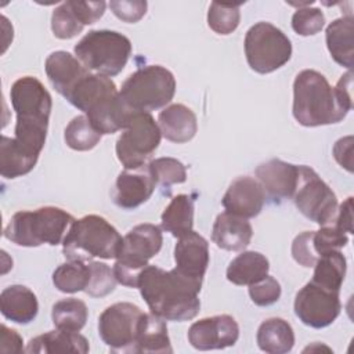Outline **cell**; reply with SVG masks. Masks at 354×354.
I'll use <instances>...</instances> for the list:
<instances>
[{"instance_id":"6da1fadb","label":"cell","mask_w":354,"mask_h":354,"mask_svg":"<svg viewBox=\"0 0 354 354\" xmlns=\"http://www.w3.org/2000/svg\"><path fill=\"white\" fill-rule=\"evenodd\" d=\"M137 288L151 313L165 321H188L199 313L202 285L183 277L176 268L166 271L148 264L140 274Z\"/></svg>"},{"instance_id":"7a4b0ae2","label":"cell","mask_w":354,"mask_h":354,"mask_svg":"<svg viewBox=\"0 0 354 354\" xmlns=\"http://www.w3.org/2000/svg\"><path fill=\"white\" fill-rule=\"evenodd\" d=\"M10 98L17 113L14 140L29 152L40 155L53 108L50 93L39 79L24 76L12 83Z\"/></svg>"},{"instance_id":"3957f363","label":"cell","mask_w":354,"mask_h":354,"mask_svg":"<svg viewBox=\"0 0 354 354\" xmlns=\"http://www.w3.org/2000/svg\"><path fill=\"white\" fill-rule=\"evenodd\" d=\"M292 112L306 127L339 123L348 113L339 104L326 77L314 69H304L295 77Z\"/></svg>"},{"instance_id":"277c9868","label":"cell","mask_w":354,"mask_h":354,"mask_svg":"<svg viewBox=\"0 0 354 354\" xmlns=\"http://www.w3.org/2000/svg\"><path fill=\"white\" fill-rule=\"evenodd\" d=\"M118 230L98 214L75 220L64 241L62 253L68 260L91 261L93 259H116L122 246Z\"/></svg>"},{"instance_id":"5b68a950","label":"cell","mask_w":354,"mask_h":354,"mask_svg":"<svg viewBox=\"0 0 354 354\" xmlns=\"http://www.w3.org/2000/svg\"><path fill=\"white\" fill-rule=\"evenodd\" d=\"M75 221L66 210L44 206L36 210L17 212L4 228V236L18 246L36 248L44 243H61Z\"/></svg>"},{"instance_id":"8992f818","label":"cell","mask_w":354,"mask_h":354,"mask_svg":"<svg viewBox=\"0 0 354 354\" xmlns=\"http://www.w3.org/2000/svg\"><path fill=\"white\" fill-rule=\"evenodd\" d=\"M75 55L90 72L111 77L126 66L131 55V41L116 30H90L76 43Z\"/></svg>"},{"instance_id":"52a82bcc","label":"cell","mask_w":354,"mask_h":354,"mask_svg":"<svg viewBox=\"0 0 354 354\" xmlns=\"http://www.w3.org/2000/svg\"><path fill=\"white\" fill-rule=\"evenodd\" d=\"M176 79L160 65H147L131 73L119 91L131 112H151L166 106L174 97Z\"/></svg>"},{"instance_id":"ba28073f","label":"cell","mask_w":354,"mask_h":354,"mask_svg":"<svg viewBox=\"0 0 354 354\" xmlns=\"http://www.w3.org/2000/svg\"><path fill=\"white\" fill-rule=\"evenodd\" d=\"M163 236L158 225L144 223L133 227L122 239V246L113 264V274L119 283L137 288L141 271L162 248Z\"/></svg>"},{"instance_id":"9c48e42d","label":"cell","mask_w":354,"mask_h":354,"mask_svg":"<svg viewBox=\"0 0 354 354\" xmlns=\"http://www.w3.org/2000/svg\"><path fill=\"white\" fill-rule=\"evenodd\" d=\"M245 55L249 66L261 75L283 66L292 57L289 37L270 22H257L245 36Z\"/></svg>"},{"instance_id":"30bf717a","label":"cell","mask_w":354,"mask_h":354,"mask_svg":"<svg viewBox=\"0 0 354 354\" xmlns=\"http://www.w3.org/2000/svg\"><path fill=\"white\" fill-rule=\"evenodd\" d=\"M162 133L148 112H134L116 141V156L124 169H136L152 156L160 144Z\"/></svg>"},{"instance_id":"8fae6325","label":"cell","mask_w":354,"mask_h":354,"mask_svg":"<svg viewBox=\"0 0 354 354\" xmlns=\"http://www.w3.org/2000/svg\"><path fill=\"white\" fill-rule=\"evenodd\" d=\"M292 199L297 210L318 225L332 223L339 206L332 188L306 165H300L299 184Z\"/></svg>"},{"instance_id":"7c38bea8","label":"cell","mask_w":354,"mask_h":354,"mask_svg":"<svg viewBox=\"0 0 354 354\" xmlns=\"http://www.w3.org/2000/svg\"><path fill=\"white\" fill-rule=\"evenodd\" d=\"M144 311L129 301L106 307L98 318V335L115 353H136V340Z\"/></svg>"},{"instance_id":"4fadbf2b","label":"cell","mask_w":354,"mask_h":354,"mask_svg":"<svg viewBox=\"0 0 354 354\" xmlns=\"http://www.w3.org/2000/svg\"><path fill=\"white\" fill-rule=\"evenodd\" d=\"M295 314L307 326L321 329L329 326L340 314L339 292L307 282L295 297Z\"/></svg>"},{"instance_id":"5bb4252c","label":"cell","mask_w":354,"mask_h":354,"mask_svg":"<svg viewBox=\"0 0 354 354\" xmlns=\"http://www.w3.org/2000/svg\"><path fill=\"white\" fill-rule=\"evenodd\" d=\"M188 342L196 350H218L231 347L239 337V326L228 314L206 317L188 329Z\"/></svg>"},{"instance_id":"9a60e30c","label":"cell","mask_w":354,"mask_h":354,"mask_svg":"<svg viewBox=\"0 0 354 354\" xmlns=\"http://www.w3.org/2000/svg\"><path fill=\"white\" fill-rule=\"evenodd\" d=\"M156 181L148 165L124 169L119 173L112 191V199L122 209H136L145 203L155 191Z\"/></svg>"},{"instance_id":"2e32d148","label":"cell","mask_w":354,"mask_h":354,"mask_svg":"<svg viewBox=\"0 0 354 354\" xmlns=\"http://www.w3.org/2000/svg\"><path fill=\"white\" fill-rule=\"evenodd\" d=\"M209 260V243L202 235L192 230L178 238L174 248V268L183 277L202 285Z\"/></svg>"},{"instance_id":"e0dca14e","label":"cell","mask_w":354,"mask_h":354,"mask_svg":"<svg viewBox=\"0 0 354 354\" xmlns=\"http://www.w3.org/2000/svg\"><path fill=\"white\" fill-rule=\"evenodd\" d=\"M257 181L261 184L266 195L274 201L290 199L299 184L300 165L270 159L256 167Z\"/></svg>"},{"instance_id":"ac0fdd59","label":"cell","mask_w":354,"mask_h":354,"mask_svg":"<svg viewBox=\"0 0 354 354\" xmlns=\"http://www.w3.org/2000/svg\"><path fill=\"white\" fill-rule=\"evenodd\" d=\"M266 196L261 184L256 178L242 176L230 184L221 203L225 212L243 218H252L263 210Z\"/></svg>"},{"instance_id":"d6986e66","label":"cell","mask_w":354,"mask_h":354,"mask_svg":"<svg viewBox=\"0 0 354 354\" xmlns=\"http://www.w3.org/2000/svg\"><path fill=\"white\" fill-rule=\"evenodd\" d=\"M44 69L51 86L65 100H68L79 82L90 73L76 57L62 50L54 51L46 58Z\"/></svg>"},{"instance_id":"ffe728a7","label":"cell","mask_w":354,"mask_h":354,"mask_svg":"<svg viewBox=\"0 0 354 354\" xmlns=\"http://www.w3.org/2000/svg\"><path fill=\"white\" fill-rule=\"evenodd\" d=\"M252 236L253 228L248 218L228 212L220 213L212 228V241L216 246L230 252L243 250L250 243Z\"/></svg>"},{"instance_id":"44dd1931","label":"cell","mask_w":354,"mask_h":354,"mask_svg":"<svg viewBox=\"0 0 354 354\" xmlns=\"http://www.w3.org/2000/svg\"><path fill=\"white\" fill-rule=\"evenodd\" d=\"M162 136L176 144L188 142L198 131L196 115L184 104H171L158 115Z\"/></svg>"},{"instance_id":"7402d4cb","label":"cell","mask_w":354,"mask_h":354,"mask_svg":"<svg viewBox=\"0 0 354 354\" xmlns=\"http://www.w3.org/2000/svg\"><path fill=\"white\" fill-rule=\"evenodd\" d=\"M0 310L4 318L19 325H26L37 315V297L24 285H11L3 289L0 295Z\"/></svg>"},{"instance_id":"603a6c76","label":"cell","mask_w":354,"mask_h":354,"mask_svg":"<svg viewBox=\"0 0 354 354\" xmlns=\"http://www.w3.org/2000/svg\"><path fill=\"white\" fill-rule=\"evenodd\" d=\"M354 18L351 14L332 21L325 32L326 47L336 64L351 71L354 58Z\"/></svg>"},{"instance_id":"cb8c5ba5","label":"cell","mask_w":354,"mask_h":354,"mask_svg":"<svg viewBox=\"0 0 354 354\" xmlns=\"http://www.w3.org/2000/svg\"><path fill=\"white\" fill-rule=\"evenodd\" d=\"M118 93L119 91L116 88V84L111 80V77L90 72L79 82V84L75 87L66 101L79 111L87 113L100 102Z\"/></svg>"},{"instance_id":"d4e9b609","label":"cell","mask_w":354,"mask_h":354,"mask_svg":"<svg viewBox=\"0 0 354 354\" xmlns=\"http://www.w3.org/2000/svg\"><path fill=\"white\" fill-rule=\"evenodd\" d=\"M90 346L87 339L79 332L55 329L39 335L29 340L25 351L37 354H54V353H88Z\"/></svg>"},{"instance_id":"484cf974","label":"cell","mask_w":354,"mask_h":354,"mask_svg":"<svg viewBox=\"0 0 354 354\" xmlns=\"http://www.w3.org/2000/svg\"><path fill=\"white\" fill-rule=\"evenodd\" d=\"M257 346L268 354H285L295 346V332L283 318H268L261 322L256 335Z\"/></svg>"},{"instance_id":"4316f807","label":"cell","mask_w":354,"mask_h":354,"mask_svg":"<svg viewBox=\"0 0 354 354\" xmlns=\"http://www.w3.org/2000/svg\"><path fill=\"white\" fill-rule=\"evenodd\" d=\"M268 259L260 252L248 250L238 254L227 268V279L234 285H252L268 275Z\"/></svg>"},{"instance_id":"83f0119b","label":"cell","mask_w":354,"mask_h":354,"mask_svg":"<svg viewBox=\"0 0 354 354\" xmlns=\"http://www.w3.org/2000/svg\"><path fill=\"white\" fill-rule=\"evenodd\" d=\"M136 353H173L163 318L152 313L142 314L136 340Z\"/></svg>"},{"instance_id":"f1b7e54d","label":"cell","mask_w":354,"mask_h":354,"mask_svg":"<svg viewBox=\"0 0 354 354\" xmlns=\"http://www.w3.org/2000/svg\"><path fill=\"white\" fill-rule=\"evenodd\" d=\"M39 155L21 147L14 137L1 136L0 141V173L4 178H17L28 174L37 163Z\"/></svg>"},{"instance_id":"f546056e","label":"cell","mask_w":354,"mask_h":354,"mask_svg":"<svg viewBox=\"0 0 354 354\" xmlns=\"http://www.w3.org/2000/svg\"><path fill=\"white\" fill-rule=\"evenodd\" d=\"M160 221L162 228L176 238L191 232L194 227V199L185 194L173 196L165 207Z\"/></svg>"},{"instance_id":"4dcf8cb0","label":"cell","mask_w":354,"mask_h":354,"mask_svg":"<svg viewBox=\"0 0 354 354\" xmlns=\"http://www.w3.org/2000/svg\"><path fill=\"white\" fill-rule=\"evenodd\" d=\"M347 261L340 250L319 254L314 264V274L311 282L333 290L340 292L342 283L346 277Z\"/></svg>"},{"instance_id":"1f68e13d","label":"cell","mask_w":354,"mask_h":354,"mask_svg":"<svg viewBox=\"0 0 354 354\" xmlns=\"http://www.w3.org/2000/svg\"><path fill=\"white\" fill-rule=\"evenodd\" d=\"M87 306L84 301L66 297L54 303L51 310V319L57 329L79 332L87 321Z\"/></svg>"},{"instance_id":"d6a6232c","label":"cell","mask_w":354,"mask_h":354,"mask_svg":"<svg viewBox=\"0 0 354 354\" xmlns=\"http://www.w3.org/2000/svg\"><path fill=\"white\" fill-rule=\"evenodd\" d=\"M90 281V268L84 261L68 260L53 272V283L59 292L76 293L84 290Z\"/></svg>"},{"instance_id":"836d02e7","label":"cell","mask_w":354,"mask_h":354,"mask_svg":"<svg viewBox=\"0 0 354 354\" xmlns=\"http://www.w3.org/2000/svg\"><path fill=\"white\" fill-rule=\"evenodd\" d=\"M102 134L95 130L86 115L73 118L64 131L65 144L75 151H90L101 140Z\"/></svg>"},{"instance_id":"e575fe53","label":"cell","mask_w":354,"mask_h":354,"mask_svg":"<svg viewBox=\"0 0 354 354\" xmlns=\"http://www.w3.org/2000/svg\"><path fill=\"white\" fill-rule=\"evenodd\" d=\"M241 4H227V3H210L207 11V25L218 35L232 33L241 21Z\"/></svg>"},{"instance_id":"d590c367","label":"cell","mask_w":354,"mask_h":354,"mask_svg":"<svg viewBox=\"0 0 354 354\" xmlns=\"http://www.w3.org/2000/svg\"><path fill=\"white\" fill-rule=\"evenodd\" d=\"M156 184L170 187L173 184H183L187 180L185 166L174 158H156L148 163Z\"/></svg>"},{"instance_id":"8d00e7d4","label":"cell","mask_w":354,"mask_h":354,"mask_svg":"<svg viewBox=\"0 0 354 354\" xmlns=\"http://www.w3.org/2000/svg\"><path fill=\"white\" fill-rule=\"evenodd\" d=\"M84 25L79 21L73 12L69 1L61 3L51 15V29L55 37L66 40L77 36L83 30Z\"/></svg>"},{"instance_id":"74e56055","label":"cell","mask_w":354,"mask_h":354,"mask_svg":"<svg viewBox=\"0 0 354 354\" xmlns=\"http://www.w3.org/2000/svg\"><path fill=\"white\" fill-rule=\"evenodd\" d=\"M90 281L84 292L91 297H104L113 292L118 281L113 268L101 261H88Z\"/></svg>"},{"instance_id":"f35d334b","label":"cell","mask_w":354,"mask_h":354,"mask_svg":"<svg viewBox=\"0 0 354 354\" xmlns=\"http://www.w3.org/2000/svg\"><path fill=\"white\" fill-rule=\"evenodd\" d=\"M347 243H348L347 232H344L343 230H340L332 223L321 225V228L318 231H314L313 234V245L318 256L328 252L340 250Z\"/></svg>"},{"instance_id":"ab89813d","label":"cell","mask_w":354,"mask_h":354,"mask_svg":"<svg viewBox=\"0 0 354 354\" xmlns=\"http://www.w3.org/2000/svg\"><path fill=\"white\" fill-rule=\"evenodd\" d=\"M325 25V15L315 7H299L292 15V28L300 36H313Z\"/></svg>"},{"instance_id":"60d3db41","label":"cell","mask_w":354,"mask_h":354,"mask_svg":"<svg viewBox=\"0 0 354 354\" xmlns=\"http://www.w3.org/2000/svg\"><path fill=\"white\" fill-rule=\"evenodd\" d=\"M281 285L279 282L270 275H266L263 279L249 285V296L256 306L267 307L277 303L281 297Z\"/></svg>"},{"instance_id":"b9f144b4","label":"cell","mask_w":354,"mask_h":354,"mask_svg":"<svg viewBox=\"0 0 354 354\" xmlns=\"http://www.w3.org/2000/svg\"><path fill=\"white\" fill-rule=\"evenodd\" d=\"M313 234L314 231H303L292 242V256L303 267H314L318 259L313 245Z\"/></svg>"},{"instance_id":"7bdbcfd3","label":"cell","mask_w":354,"mask_h":354,"mask_svg":"<svg viewBox=\"0 0 354 354\" xmlns=\"http://www.w3.org/2000/svg\"><path fill=\"white\" fill-rule=\"evenodd\" d=\"M147 1L142 0H112L109 3L111 11L127 24L138 22L147 12Z\"/></svg>"},{"instance_id":"ee69618b","label":"cell","mask_w":354,"mask_h":354,"mask_svg":"<svg viewBox=\"0 0 354 354\" xmlns=\"http://www.w3.org/2000/svg\"><path fill=\"white\" fill-rule=\"evenodd\" d=\"M69 4L79 18V21L86 26V25H93L95 24L105 12L106 3L105 1H76V0H69Z\"/></svg>"},{"instance_id":"f6af8a7d","label":"cell","mask_w":354,"mask_h":354,"mask_svg":"<svg viewBox=\"0 0 354 354\" xmlns=\"http://www.w3.org/2000/svg\"><path fill=\"white\" fill-rule=\"evenodd\" d=\"M24 340L21 335L7 328L4 324L0 326V353L3 354H19L24 353Z\"/></svg>"},{"instance_id":"bcb514c9","label":"cell","mask_w":354,"mask_h":354,"mask_svg":"<svg viewBox=\"0 0 354 354\" xmlns=\"http://www.w3.org/2000/svg\"><path fill=\"white\" fill-rule=\"evenodd\" d=\"M332 152L336 162L348 173H353V136L337 140Z\"/></svg>"},{"instance_id":"7dc6e473","label":"cell","mask_w":354,"mask_h":354,"mask_svg":"<svg viewBox=\"0 0 354 354\" xmlns=\"http://www.w3.org/2000/svg\"><path fill=\"white\" fill-rule=\"evenodd\" d=\"M351 87H353V72L348 71L347 73H344L337 84L333 87L337 101L342 105V108L347 112L351 111L353 108V94H351Z\"/></svg>"},{"instance_id":"c3c4849f","label":"cell","mask_w":354,"mask_h":354,"mask_svg":"<svg viewBox=\"0 0 354 354\" xmlns=\"http://www.w3.org/2000/svg\"><path fill=\"white\" fill-rule=\"evenodd\" d=\"M332 224L347 234H353V198L348 196L340 206H337Z\"/></svg>"}]
</instances>
